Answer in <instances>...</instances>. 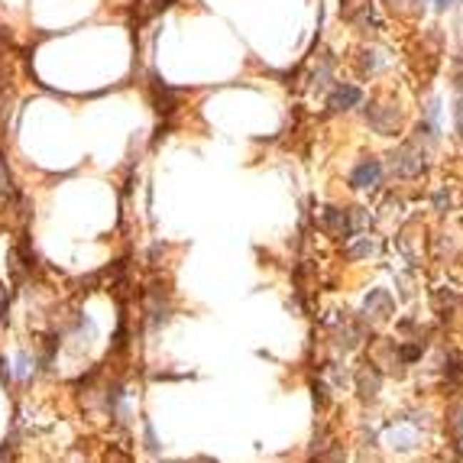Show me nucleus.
<instances>
[{"label":"nucleus","instance_id":"1","mask_svg":"<svg viewBox=\"0 0 463 463\" xmlns=\"http://www.w3.org/2000/svg\"><path fill=\"white\" fill-rule=\"evenodd\" d=\"M424 149L418 146V143H405V146L399 149V153L392 156V172L402 178H418L421 172H424Z\"/></svg>","mask_w":463,"mask_h":463},{"label":"nucleus","instance_id":"2","mask_svg":"<svg viewBox=\"0 0 463 463\" xmlns=\"http://www.w3.org/2000/svg\"><path fill=\"white\" fill-rule=\"evenodd\" d=\"M366 120H370V126L376 133L386 136L399 126V111H395V107H382V104H370L366 107Z\"/></svg>","mask_w":463,"mask_h":463},{"label":"nucleus","instance_id":"3","mask_svg":"<svg viewBox=\"0 0 463 463\" xmlns=\"http://www.w3.org/2000/svg\"><path fill=\"white\" fill-rule=\"evenodd\" d=\"M94 337H98V324H94V317H91V315H78L75 324L68 327L71 347L84 350V347H91V344H94Z\"/></svg>","mask_w":463,"mask_h":463},{"label":"nucleus","instance_id":"4","mask_svg":"<svg viewBox=\"0 0 463 463\" xmlns=\"http://www.w3.org/2000/svg\"><path fill=\"white\" fill-rule=\"evenodd\" d=\"M104 405H107V412H111V418H117V421H126V418H130V392H126L123 386L107 389Z\"/></svg>","mask_w":463,"mask_h":463},{"label":"nucleus","instance_id":"5","mask_svg":"<svg viewBox=\"0 0 463 463\" xmlns=\"http://www.w3.org/2000/svg\"><path fill=\"white\" fill-rule=\"evenodd\" d=\"M379 178H382V166H379L376 159H370V162H363V166L353 168L350 182H353V188H376Z\"/></svg>","mask_w":463,"mask_h":463},{"label":"nucleus","instance_id":"6","mask_svg":"<svg viewBox=\"0 0 463 463\" xmlns=\"http://www.w3.org/2000/svg\"><path fill=\"white\" fill-rule=\"evenodd\" d=\"M363 311H366V317H376V321H379V317H389V315H392V295L382 292V288L370 292V298H366Z\"/></svg>","mask_w":463,"mask_h":463},{"label":"nucleus","instance_id":"7","mask_svg":"<svg viewBox=\"0 0 463 463\" xmlns=\"http://www.w3.org/2000/svg\"><path fill=\"white\" fill-rule=\"evenodd\" d=\"M36 366H39V360L33 357V353H16V360H14V366H10V379H16V382H26V379H33L36 376Z\"/></svg>","mask_w":463,"mask_h":463},{"label":"nucleus","instance_id":"8","mask_svg":"<svg viewBox=\"0 0 463 463\" xmlns=\"http://www.w3.org/2000/svg\"><path fill=\"white\" fill-rule=\"evenodd\" d=\"M360 88H353V84H337L334 94H330V111H347V107L360 104Z\"/></svg>","mask_w":463,"mask_h":463},{"label":"nucleus","instance_id":"9","mask_svg":"<svg viewBox=\"0 0 463 463\" xmlns=\"http://www.w3.org/2000/svg\"><path fill=\"white\" fill-rule=\"evenodd\" d=\"M357 386H360V395H363V399H376V392H379V372L366 366V370L357 376Z\"/></svg>","mask_w":463,"mask_h":463},{"label":"nucleus","instance_id":"10","mask_svg":"<svg viewBox=\"0 0 463 463\" xmlns=\"http://www.w3.org/2000/svg\"><path fill=\"white\" fill-rule=\"evenodd\" d=\"M414 444H418V431H408V428H399V431H392V447H399V450H412Z\"/></svg>","mask_w":463,"mask_h":463},{"label":"nucleus","instance_id":"11","mask_svg":"<svg viewBox=\"0 0 463 463\" xmlns=\"http://www.w3.org/2000/svg\"><path fill=\"white\" fill-rule=\"evenodd\" d=\"M372 246H376V243H372L370 237H363V240H360V243L350 250V256H370V253H372Z\"/></svg>","mask_w":463,"mask_h":463},{"label":"nucleus","instance_id":"12","mask_svg":"<svg viewBox=\"0 0 463 463\" xmlns=\"http://www.w3.org/2000/svg\"><path fill=\"white\" fill-rule=\"evenodd\" d=\"M143 434H146V447L153 450V454H159V441H156V431H153V424H143Z\"/></svg>","mask_w":463,"mask_h":463},{"label":"nucleus","instance_id":"13","mask_svg":"<svg viewBox=\"0 0 463 463\" xmlns=\"http://www.w3.org/2000/svg\"><path fill=\"white\" fill-rule=\"evenodd\" d=\"M434 4H437V7L444 10V7H450V4H454V0H434Z\"/></svg>","mask_w":463,"mask_h":463}]
</instances>
